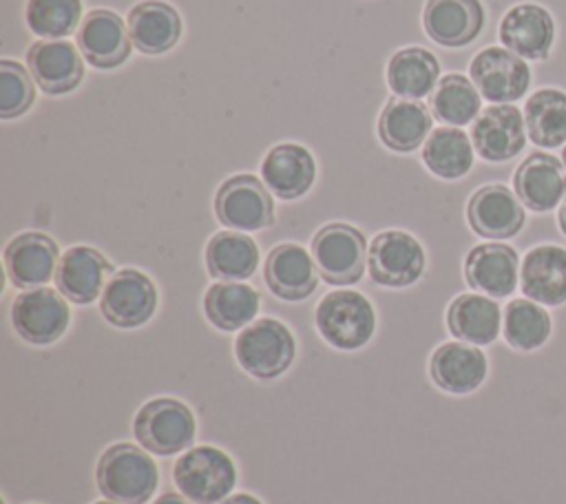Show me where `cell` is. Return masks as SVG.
I'll return each mask as SVG.
<instances>
[{"label":"cell","instance_id":"33","mask_svg":"<svg viewBox=\"0 0 566 504\" xmlns=\"http://www.w3.org/2000/svg\"><path fill=\"white\" fill-rule=\"evenodd\" d=\"M528 139L539 148H557L566 141V93L557 88L535 91L524 106Z\"/></svg>","mask_w":566,"mask_h":504},{"label":"cell","instance_id":"40","mask_svg":"<svg viewBox=\"0 0 566 504\" xmlns=\"http://www.w3.org/2000/svg\"><path fill=\"white\" fill-rule=\"evenodd\" d=\"M559 228H562V232L566 234V197H564V201H562V206H559Z\"/></svg>","mask_w":566,"mask_h":504},{"label":"cell","instance_id":"30","mask_svg":"<svg viewBox=\"0 0 566 504\" xmlns=\"http://www.w3.org/2000/svg\"><path fill=\"white\" fill-rule=\"evenodd\" d=\"M203 312L221 332L248 327L259 312V292L241 281H219L206 290Z\"/></svg>","mask_w":566,"mask_h":504},{"label":"cell","instance_id":"22","mask_svg":"<svg viewBox=\"0 0 566 504\" xmlns=\"http://www.w3.org/2000/svg\"><path fill=\"white\" fill-rule=\"evenodd\" d=\"M517 199L533 212H548L566 197V172L548 153L528 155L513 175Z\"/></svg>","mask_w":566,"mask_h":504},{"label":"cell","instance_id":"31","mask_svg":"<svg viewBox=\"0 0 566 504\" xmlns=\"http://www.w3.org/2000/svg\"><path fill=\"white\" fill-rule=\"evenodd\" d=\"M259 265L256 243L237 230L212 234L206 245V267L219 281H245Z\"/></svg>","mask_w":566,"mask_h":504},{"label":"cell","instance_id":"42","mask_svg":"<svg viewBox=\"0 0 566 504\" xmlns=\"http://www.w3.org/2000/svg\"><path fill=\"white\" fill-rule=\"evenodd\" d=\"M562 159H564V166H566V148H564V153H562Z\"/></svg>","mask_w":566,"mask_h":504},{"label":"cell","instance_id":"18","mask_svg":"<svg viewBox=\"0 0 566 504\" xmlns=\"http://www.w3.org/2000/svg\"><path fill=\"white\" fill-rule=\"evenodd\" d=\"M422 27L440 46H467L484 27V7L480 0H427Z\"/></svg>","mask_w":566,"mask_h":504},{"label":"cell","instance_id":"28","mask_svg":"<svg viewBox=\"0 0 566 504\" xmlns=\"http://www.w3.org/2000/svg\"><path fill=\"white\" fill-rule=\"evenodd\" d=\"M449 332L469 345H489L502 329V309L486 294H460L447 309Z\"/></svg>","mask_w":566,"mask_h":504},{"label":"cell","instance_id":"36","mask_svg":"<svg viewBox=\"0 0 566 504\" xmlns=\"http://www.w3.org/2000/svg\"><path fill=\"white\" fill-rule=\"evenodd\" d=\"M82 18V0H29L24 9L27 27L44 40H64Z\"/></svg>","mask_w":566,"mask_h":504},{"label":"cell","instance_id":"24","mask_svg":"<svg viewBox=\"0 0 566 504\" xmlns=\"http://www.w3.org/2000/svg\"><path fill=\"white\" fill-rule=\"evenodd\" d=\"M520 285L539 305L566 303V250L553 243L531 248L522 259Z\"/></svg>","mask_w":566,"mask_h":504},{"label":"cell","instance_id":"5","mask_svg":"<svg viewBox=\"0 0 566 504\" xmlns=\"http://www.w3.org/2000/svg\"><path fill=\"white\" fill-rule=\"evenodd\" d=\"M365 234L349 223H327L312 239V259L329 285L358 283L367 263Z\"/></svg>","mask_w":566,"mask_h":504},{"label":"cell","instance_id":"27","mask_svg":"<svg viewBox=\"0 0 566 504\" xmlns=\"http://www.w3.org/2000/svg\"><path fill=\"white\" fill-rule=\"evenodd\" d=\"M433 130L431 111L418 99H389L378 115V139L396 153H411Z\"/></svg>","mask_w":566,"mask_h":504},{"label":"cell","instance_id":"32","mask_svg":"<svg viewBox=\"0 0 566 504\" xmlns=\"http://www.w3.org/2000/svg\"><path fill=\"white\" fill-rule=\"evenodd\" d=\"M473 141L458 126L431 130L422 148L424 166L440 179H460L473 166Z\"/></svg>","mask_w":566,"mask_h":504},{"label":"cell","instance_id":"7","mask_svg":"<svg viewBox=\"0 0 566 504\" xmlns=\"http://www.w3.org/2000/svg\"><path fill=\"white\" fill-rule=\"evenodd\" d=\"M214 214L230 230L254 232L274 223V201L261 179L254 175H234L219 186Z\"/></svg>","mask_w":566,"mask_h":504},{"label":"cell","instance_id":"34","mask_svg":"<svg viewBox=\"0 0 566 504\" xmlns=\"http://www.w3.org/2000/svg\"><path fill=\"white\" fill-rule=\"evenodd\" d=\"M429 108L438 122L462 128L464 124L475 122V117L480 115V93L469 77L460 73H449L442 75V80L433 88Z\"/></svg>","mask_w":566,"mask_h":504},{"label":"cell","instance_id":"39","mask_svg":"<svg viewBox=\"0 0 566 504\" xmlns=\"http://www.w3.org/2000/svg\"><path fill=\"white\" fill-rule=\"evenodd\" d=\"M155 504H192V502H188L186 497H181L177 493H164Z\"/></svg>","mask_w":566,"mask_h":504},{"label":"cell","instance_id":"29","mask_svg":"<svg viewBox=\"0 0 566 504\" xmlns=\"http://www.w3.org/2000/svg\"><path fill=\"white\" fill-rule=\"evenodd\" d=\"M440 82V64L436 55L422 46L398 49L387 64V84L402 99H422L433 93Z\"/></svg>","mask_w":566,"mask_h":504},{"label":"cell","instance_id":"20","mask_svg":"<svg viewBox=\"0 0 566 504\" xmlns=\"http://www.w3.org/2000/svg\"><path fill=\"white\" fill-rule=\"evenodd\" d=\"M464 279L475 292L504 298L520 281L517 252L504 243H480L464 259Z\"/></svg>","mask_w":566,"mask_h":504},{"label":"cell","instance_id":"26","mask_svg":"<svg viewBox=\"0 0 566 504\" xmlns=\"http://www.w3.org/2000/svg\"><path fill=\"white\" fill-rule=\"evenodd\" d=\"M433 382L449 393L475 391L486 378V356L475 345L455 340L440 345L429 363Z\"/></svg>","mask_w":566,"mask_h":504},{"label":"cell","instance_id":"19","mask_svg":"<svg viewBox=\"0 0 566 504\" xmlns=\"http://www.w3.org/2000/svg\"><path fill=\"white\" fill-rule=\"evenodd\" d=\"M500 40L524 60H546L555 40L553 15L533 2L515 4L500 22Z\"/></svg>","mask_w":566,"mask_h":504},{"label":"cell","instance_id":"10","mask_svg":"<svg viewBox=\"0 0 566 504\" xmlns=\"http://www.w3.org/2000/svg\"><path fill=\"white\" fill-rule=\"evenodd\" d=\"M471 82L478 93L493 104L520 99L531 84V69L524 57L504 46H486L469 64Z\"/></svg>","mask_w":566,"mask_h":504},{"label":"cell","instance_id":"41","mask_svg":"<svg viewBox=\"0 0 566 504\" xmlns=\"http://www.w3.org/2000/svg\"><path fill=\"white\" fill-rule=\"evenodd\" d=\"M95 504H117V502H111V500H104V502H95Z\"/></svg>","mask_w":566,"mask_h":504},{"label":"cell","instance_id":"1","mask_svg":"<svg viewBox=\"0 0 566 504\" xmlns=\"http://www.w3.org/2000/svg\"><path fill=\"white\" fill-rule=\"evenodd\" d=\"M97 489L117 504H144L157 489V466L153 458L135 444L117 442L97 462Z\"/></svg>","mask_w":566,"mask_h":504},{"label":"cell","instance_id":"3","mask_svg":"<svg viewBox=\"0 0 566 504\" xmlns=\"http://www.w3.org/2000/svg\"><path fill=\"white\" fill-rule=\"evenodd\" d=\"M172 480L181 495L195 504H219L237 482V469L228 453L217 447H195L179 455Z\"/></svg>","mask_w":566,"mask_h":504},{"label":"cell","instance_id":"37","mask_svg":"<svg viewBox=\"0 0 566 504\" xmlns=\"http://www.w3.org/2000/svg\"><path fill=\"white\" fill-rule=\"evenodd\" d=\"M29 69L15 60H0V117L13 119L24 115L33 99L35 86Z\"/></svg>","mask_w":566,"mask_h":504},{"label":"cell","instance_id":"23","mask_svg":"<svg viewBox=\"0 0 566 504\" xmlns=\"http://www.w3.org/2000/svg\"><path fill=\"white\" fill-rule=\"evenodd\" d=\"M263 183L279 199L292 201L303 197L316 177V161L312 153L301 144H276L261 161Z\"/></svg>","mask_w":566,"mask_h":504},{"label":"cell","instance_id":"17","mask_svg":"<svg viewBox=\"0 0 566 504\" xmlns=\"http://www.w3.org/2000/svg\"><path fill=\"white\" fill-rule=\"evenodd\" d=\"M111 276L113 265L102 252L88 245H73L60 256L55 285L66 301L75 305H86L102 296Z\"/></svg>","mask_w":566,"mask_h":504},{"label":"cell","instance_id":"16","mask_svg":"<svg viewBox=\"0 0 566 504\" xmlns=\"http://www.w3.org/2000/svg\"><path fill=\"white\" fill-rule=\"evenodd\" d=\"M467 219L471 230L484 239H511L526 221L524 203L502 183L478 188L467 203Z\"/></svg>","mask_w":566,"mask_h":504},{"label":"cell","instance_id":"25","mask_svg":"<svg viewBox=\"0 0 566 504\" xmlns=\"http://www.w3.org/2000/svg\"><path fill=\"white\" fill-rule=\"evenodd\" d=\"M130 42L144 55L170 51L181 38V15L175 7L161 0H144L128 11Z\"/></svg>","mask_w":566,"mask_h":504},{"label":"cell","instance_id":"11","mask_svg":"<svg viewBox=\"0 0 566 504\" xmlns=\"http://www.w3.org/2000/svg\"><path fill=\"white\" fill-rule=\"evenodd\" d=\"M157 307V290L155 283L142 274L139 270L126 267L115 272L102 296L99 309L104 318L122 329H133L144 325Z\"/></svg>","mask_w":566,"mask_h":504},{"label":"cell","instance_id":"35","mask_svg":"<svg viewBox=\"0 0 566 504\" xmlns=\"http://www.w3.org/2000/svg\"><path fill=\"white\" fill-rule=\"evenodd\" d=\"M502 332L511 347L531 351L548 340L551 316L539 303L531 298H513L504 307Z\"/></svg>","mask_w":566,"mask_h":504},{"label":"cell","instance_id":"6","mask_svg":"<svg viewBox=\"0 0 566 504\" xmlns=\"http://www.w3.org/2000/svg\"><path fill=\"white\" fill-rule=\"evenodd\" d=\"M197 422L192 411L175 398H155L146 402L135 420L133 433L146 451L157 455H175L195 440Z\"/></svg>","mask_w":566,"mask_h":504},{"label":"cell","instance_id":"13","mask_svg":"<svg viewBox=\"0 0 566 504\" xmlns=\"http://www.w3.org/2000/svg\"><path fill=\"white\" fill-rule=\"evenodd\" d=\"M471 141L484 161L500 164L520 155L526 144V124L520 108L513 104L484 108L471 126Z\"/></svg>","mask_w":566,"mask_h":504},{"label":"cell","instance_id":"4","mask_svg":"<svg viewBox=\"0 0 566 504\" xmlns=\"http://www.w3.org/2000/svg\"><path fill=\"white\" fill-rule=\"evenodd\" d=\"M292 332L276 318H259L241 329L234 340L237 363L254 378L272 380L294 360Z\"/></svg>","mask_w":566,"mask_h":504},{"label":"cell","instance_id":"9","mask_svg":"<svg viewBox=\"0 0 566 504\" xmlns=\"http://www.w3.org/2000/svg\"><path fill=\"white\" fill-rule=\"evenodd\" d=\"M66 298L51 287L24 290L13 298L11 323L18 336L31 345H51L69 327Z\"/></svg>","mask_w":566,"mask_h":504},{"label":"cell","instance_id":"14","mask_svg":"<svg viewBox=\"0 0 566 504\" xmlns=\"http://www.w3.org/2000/svg\"><path fill=\"white\" fill-rule=\"evenodd\" d=\"M27 69L46 95H64L77 88L84 77V62L77 44L69 40H40L27 49Z\"/></svg>","mask_w":566,"mask_h":504},{"label":"cell","instance_id":"21","mask_svg":"<svg viewBox=\"0 0 566 504\" xmlns=\"http://www.w3.org/2000/svg\"><path fill=\"white\" fill-rule=\"evenodd\" d=\"M263 279L274 296L283 301H303L316 290L318 270L305 248L296 243H281L270 250Z\"/></svg>","mask_w":566,"mask_h":504},{"label":"cell","instance_id":"38","mask_svg":"<svg viewBox=\"0 0 566 504\" xmlns=\"http://www.w3.org/2000/svg\"><path fill=\"white\" fill-rule=\"evenodd\" d=\"M219 504H261L256 497L248 495V493H237V495H230L226 500H221Z\"/></svg>","mask_w":566,"mask_h":504},{"label":"cell","instance_id":"12","mask_svg":"<svg viewBox=\"0 0 566 504\" xmlns=\"http://www.w3.org/2000/svg\"><path fill=\"white\" fill-rule=\"evenodd\" d=\"M75 44L82 57L93 69H117L133 51L128 27H124L122 15L111 9H91L75 33Z\"/></svg>","mask_w":566,"mask_h":504},{"label":"cell","instance_id":"8","mask_svg":"<svg viewBox=\"0 0 566 504\" xmlns=\"http://www.w3.org/2000/svg\"><path fill=\"white\" fill-rule=\"evenodd\" d=\"M367 265L374 283L382 287H407L424 272V250L409 232L385 230L371 239Z\"/></svg>","mask_w":566,"mask_h":504},{"label":"cell","instance_id":"2","mask_svg":"<svg viewBox=\"0 0 566 504\" xmlns=\"http://www.w3.org/2000/svg\"><path fill=\"white\" fill-rule=\"evenodd\" d=\"M316 329L336 349H358L367 345L376 329L371 303L354 290H336L321 298L316 307Z\"/></svg>","mask_w":566,"mask_h":504},{"label":"cell","instance_id":"15","mask_svg":"<svg viewBox=\"0 0 566 504\" xmlns=\"http://www.w3.org/2000/svg\"><path fill=\"white\" fill-rule=\"evenodd\" d=\"M60 263L57 243L42 232H22L4 248V270L18 290H35L49 283Z\"/></svg>","mask_w":566,"mask_h":504}]
</instances>
